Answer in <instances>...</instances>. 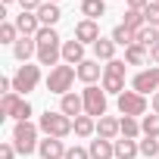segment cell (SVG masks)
Listing matches in <instances>:
<instances>
[{
  "label": "cell",
  "mask_w": 159,
  "mask_h": 159,
  "mask_svg": "<svg viewBox=\"0 0 159 159\" xmlns=\"http://www.w3.org/2000/svg\"><path fill=\"white\" fill-rule=\"evenodd\" d=\"M38 41V66H56L62 59V38L56 34V28H41L34 34Z\"/></svg>",
  "instance_id": "1"
},
{
  "label": "cell",
  "mask_w": 159,
  "mask_h": 159,
  "mask_svg": "<svg viewBox=\"0 0 159 159\" xmlns=\"http://www.w3.org/2000/svg\"><path fill=\"white\" fill-rule=\"evenodd\" d=\"M38 128H41L44 137H59V140H62V137H69V134L75 131V119H69V116L59 112V109H56V112L47 109V112L38 119Z\"/></svg>",
  "instance_id": "2"
},
{
  "label": "cell",
  "mask_w": 159,
  "mask_h": 159,
  "mask_svg": "<svg viewBox=\"0 0 159 159\" xmlns=\"http://www.w3.org/2000/svg\"><path fill=\"white\" fill-rule=\"evenodd\" d=\"M38 134H41V128L38 125H31V122H16V128H13V147L22 153V156H31V153H38Z\"/></svg>",
  "instance_id": "3"
},
{
  "label": "cell",
  "mask_w": 159,
  "mask_h": 159,
  "mask_svg": "<svg viewBox=\"0 0 159 159\" xmlns=\"http://www.w3.org/2000/svg\"><path fill=\"white\" fill-rule=\"evenodd\" d=\"M75 78H78V69L75 66H53L50 75H47V91L66 97L72 91V84H75Z\"/></svg>",
  "instance_id": "4"
},
{
  "label": "cell",
  "mask_w": 159,
  "mask_h": 159,
  "mask_svg": "<svg viewBox=\"0 0 159 159\" xmlns=\"http://www.w3.org/2000/svg\"><path fill=\"white\" fill-rule=\"evenodd\" d=\"M41 84V66H31V62H22L13 75V91L16 94H31L34 88Z\"/></svg>",
  "instance_id": "5"
},
{
  "label": "cell",
  "mask_w": 159,
  "mask_h": 159,
  "mask_svg": "<svg viewBox=\"0 0 159 159\" xmlns=\"http://www.w3.org/2000/svg\"><path fill=\"white\" fill-rule=\"evenodd\" d=\"M81 97H84V116H91V119H103L106 116V91L103 88L88 84L81 91Z\"/></svg>",
  "instance_id": "6"
},
{
  "label": "cell",
  "mask_w": 159,
  "mask_h": 159,
  "mask_svg": "<svg viewBox=\"0 0 159 159\" xmlns=\"http://www.w3.org/2000/svg\"><path fill=\"white\" fill-rule=\"evenodd\" d=\"M116 106H119L122 116H134V119H137V116L147 112V97L137 94V91H125V94L116 97Z\"/></svg>",
  "instance_id": "7"
},
{
  "label": "cell",
  "mask_w": 159,
  "mask_h": 159,
  "mask_svg": "<svg viewBox=\"0 0 159 159\" xmlns=\"http://www.w3.org/2000/svg\"><path fill=\"white\" fill-rule=\"evenodd\" d=\"M131 91H137V94H156L159 91V66H150V69H140L137 75H134V81H131Z\"/></svg>",
  "instance_id": "8"
},
{
  "label": "cell",
  "mask_w": 159,
  "mask_h": 159,
  "mask_svg": "<svg viewBox=\"0 0 159 159\" xmlns=\"http://www.w3.org/2000/svg\"><path fill=\"white\" fill-rule=\"evenodd\" d=\"M75 41H81L84 47H88V44L94 47V44L100 41V25H97L94 19H81V22L75 25Z\"/></svg>",
  "instance_id": "9"
},
{
  "label": "cell",
  "mask_w": 159,
  "mask_h": 159,
  "mask_svg": "<svg viewBox=\"0 0 159 159\" xmlns=\"http://www.w3.org/2000/svg\"><path fill=\"white\" fill-rule=\"evenodd\" d=\"M66 143L59 140V137H44L41 143H38V153H41V159H66Z\"/></svg>",
  "instance_id": "10"
},
{
  "label": "cell",
  "mask_w": 159,
  "mask_h": 159,
  "mask_svg": "<svg viewBox=\"0 0 159 159\" xmlns=\"http://www.w3.org/2000/svg\"><path fill=\"white\" fill-rule=\"evenodd\" d=\"M59 112H66L69 119H78V116H84V97L69 91L66 97H59Z\"/></svg>",
  "instance_id": "11"
},
{
  "label": "cell",
  "mask_w": 159,
  "mask_h": 159,
  "mask_svg": "<svg viewBox=\"0 0 159 159\" xmlns=\"http://www.w3.org/2000/svg\"><path fill=\"white\" fill-rule=\"evenodd\" d=\"M122 134V119H116V116H103V119H97V137H103V140H116Z\"/></svg>",
  "instance_id": "12"
},
{
  "label": "cell",
  "mask_w": 159,
  "mask_h": 159,
  "mask_svg": "<svg viewBox=\"0 0 159 159\" xmlns=\"http://www.w3.org/2000/svg\"><path fill=\"white\" fill-rule=\"evenodd\" d=\"M62 59H66V66H81L84 62V44L81 41H62Z\"/></svg>",
  "instance_id": "13"
},
{
  "label": "cell",
  "mask_w": 159,
  "mask_h": 159,
  "mask_svg": "<svg viewBox=\"0 0 159 159\" xmlns=\"http://www.w3.org/2000/svg\"><path fill=\"white\" fill-rule=\"evenodd\" d=\"M34 16H38L41 28H53V25L62 19V10H59V3H47V0H44V7H41Z\"/></svg>",
  "instance_id": "14"
},
{
  "label": "cell",
  "mask_w": 159,
  "mask_h": 159,
  "mask_svg": "<svg viewBox=\"0 0 159 159\" xmlns=\"http://www.w3.org/2000/svg\"><path fill=\"white\" fill-rule=\"evenodd\" d=\"M16 28H19L22 38H34V34L41 31V22H38L34 13H19V16H16Z\"/></svg>",
  "instance_id": "15"
},
{
  "label": "cell",
  "mask_w": 159,
  "mask_h": 159,
  "mask_svg": "<svg viewBox=\"0 0 159 159\" xmlns=\"http://www.w3.org/2000/svg\"><path fill=\"white\" fill-rule=\"evenodd\" d=\"M13 56H16L19 62H28L31 56H38V41H34V38H19V41L13 44Z\"/></svg>",
  "instance_id": "16"
},
{
  "label": "cell",
  "mask_w": 159,
  "mask_h": 159,
  "mask_svg": "<svg viewBox=\"0 0 159 159\" xmlns=\"http://www.w3.org/2000/svg\"><path fill=\"white\" fill-rule=\"evenodd\" d=\"M78 78H81L84 84H94L97 78H103V66H100V59H84L81 66H78Z\"/></svg>",
  "instance_id": "17"
},
{
  "label": "cell",
  "mask_w": 159,
  "mask_h": 159,
  "mask_svg": "<svg viewBox=\"0 0 159 159\" xmlns=\"http://www.w3.org/2000/svg\"><path fill=\"white\" fill-rule=\"evenodd\" d=\"M88 153H91V159H116V143H112V140L97 137V140H91Z\"/></svg>",
  "instance_id": "18"
},
{
  "label": "cell",
  "mask_w": 159,
  "mask_h": 159,
  "mask_svg": "<svg viewBox=\"0 0 159 159\" xmlns=\"http://www.w3.org/2000/svg\"><path fill=\"white\" fill-rule=\"evenodd\" d=\"M94 59L112 62V59H116V41H112V38H100V41L94 44Z\"/></svg>",
  "instance_id": "19"
},
{
  "label": "cell",
  "mask_w": 159,
  "mask_h": 159,
  "mask_svg": "<svg viewBox=\"0 0 159 159\" xmlns=\"http://www.w3.org/2000/svg\"><path fill=\"white\" fill-rule=\"evenodd\" d=\"M134 44H140V47H156L159 44V28L156 25H143L140 31H134Z\"/></svg>",
  "instance_id": "20"
},
{
  "label": "cell",
  "mask_w": 159,
  "mask_h": 159,
  "mask_svg": "<svg viewBox=\"0 0 159 159\" xmlns=\"http://www.w3.org/2000/svg\"><path fill=\"white\" fill-rule=\"evenodd\" d=\"M116 143V159H134L140 153V143L131 140V137H122V140H112Z\"/></svg>",
  "instance_id": "21"
},
{
  "label": "cell",
  "mask_w": 159,
  "mask_h": 159,
  "mask_svg": "<svg viewBox=\"0 0 159 159\" xmlns=\"http://www.w3.org/2000/svg\"><path fill=\"white\" fill-rule=\"evenodd\" d=\"M147 59H150V50L147 47H140V44L125 47V62L128 66H147Z\"/></svg>",
  "instance_id": "22"
},
{
  "label": "cell",
  "mask_w": 159,
  "mask_h": 159,
  "mask_svg": "<svg viewBox=\"0 0 159 159\" xmlns=\"http://www.w3.org/2000/svg\"><path fill=\"white\" fill-rule=\"evenodd\" d=\"M81 16L97 22L100 16H106V0H81Z\"/></svg>",
  "instance_id": "23"
},
{
  "label": "cell",
  "mask_w": 159,
  "mask_h": 159,
  "mask_svg": "<svg viewBox=\"0 0 159 159\" xmlns=\"http://www.w3.org/2000/svg\"><path fill=\"white\" fill-rule=\"evenodd\" d=\"M19 103H22V94H3V100H0V119H13L16 116V109H19Z\"/></svg>",
  "instance_id": "24"
},
{
  "label": "cell",
  "mask_w": 159,
  "mask_h": 159,
  "mask_svg": "<svg viewBox=\"0 0 159 159\" xmlns=\"http://www.w3.org/2000/svg\"><path fill=\"white\" fill-rule=\"evenodd\" d=\"M75 134H78V137H91V134H97V119H91V116H78V119H75Z\"/></svg>",
  "instance_id": "25"
},
{
  "label": "cell",
  "mask_w": 159,
  "mask_h": 159,
  "mask_svg": "<svg viewBox=\"0 0 159 159\" xmlns=\"http://www.w3.org/2000/svg\"><path fill=\"white\" fill-rule=\"evenodd\" d=\"M143 131H140V122L134 119V116H122V137H131V140H137Z\"/></svg>",
  "instance_id": "26"
},
{
  "label": "cell",
  "mask_w": 159,
  "mask_h": 159,
  "mask_svg": "<svg viewBox=\"0 0 159 159\" xmlns=\"http://www.w3.org/2000/svg\"><path fill=\"white\" fill-rule=\"evenodd\" d=\"M103 91L106 94H125V78H119V75H106L103 72Z\"/></svg>",
  "instance_id": "27"
},
{
  "label": "cell",
  "mask_w": 159,
  "mask_h": 159,
  "mask_svg": "<svg viewBox=\"0 0 159 159\" xmlns=\"http://www.w3.org/2000/svg\"><path fill=\"white\" fill-rule=\"evenodd\" d=\"M112 41H116V47H131L134 44V31L125 28V25H116L112 28Z\"/></svg>",
  "instance_id": "28"
},
{
  "label": "cell",
  "mask_w": 159,
  "mask_h": 159,
  "mask_svg": "<svg viewBox=\"0 0 159 159\" xmlns=\"http://www.w3.org/2000/svg\"><path fill=\"white\" fill-rule=\"evenodd\" d=\"M122 25H125V28H131V31H140V28L147 25V19H143V13H140V10H128Z\"/></svg>",
  "instance_id": "29"
},
{
  "label": "cell",
  "mask_w": 159,
  "mask_h": 159,
  "mask_svg": "<svg viewBox=\"0 0 159 159\" xmlns=\"http://www.w3.org/2000/svg\"><path fill=\"white\" fill-rule=\"evenodd\" d=\"M140 131H143V137H159V116L153 112V116H143L140 119Z\"/></svg>",
  "instance_id": "30"
},
{
  "label": "cell",
  "mask_w": 159,
  "mask_h": 159,
  "mask_svg": "<svg viewBox=\"0 0 159 159\" xmlns=\"http://www.w3.org/2000/svg\"><path fill=\"white\" fill-rule=\"evenodd\" d=\"M16 41H19L16 22H3V25H0V44H16Z\"/></svg>",
  "instance_id": "31"
},
{
  "label": "cell",
  "mask_w": 159,
  "mask_h": 159,
  "mask_svg": "<svg viewBox=\"0 0 159 159\" xmlns=\"http://www.w3.org/2000/svg\"><path fill=\"white\" fill-rule=\"evenodd\" d=\"M137 143H140V156H147V159L159 156V137H143V140H137Z\"/></svg>",
  "instance_id": "32"
},
{
  "label": "cell",
  "mask_w": 159,
  "mask_h": 159,
  "mask_svg": "<svg viewBox=\"0 0 159 159\" xmlns=\"http://www.w3.org/2000/svg\"><path fill=\"white\" fill-rule=\"evenodd\" d=\"M125 69H128V62H125V59H112V62H106V66H103V72H106V75H119V78H125Z\"/></svg>",
  "instance_id": "33"
},
{
  "label": "cell",
  "mask_w": 159,
  "mask_h": 159,
  "mask_svg": "<svg viewBox=\"0 0 159 159\" xmlns=\"http://www.w3.org/2000/svg\"><path fill=\"white\" fill-rule=\"evenodd\" d=\"M143 19H147V25H156L159 28V3H156V0L143 10Z\"/></svg>",
  "instance_id": "34"
},
{
  "label": "cell",
  "mask_w": 159,
  "mask_h": 159,
  "mask_svg": "<svg viewBox=\"0 0 159 159\" xmlns=\"http://www.w3.org/2000/svg\"><path fill=\"white\" fill-rule=\"evenodd\" d=\"M13 119H16V122H28V119H31V103H28L25 97H22V103H19V109H16Z\"/></svg>",
  "instance_id": "35"
},
{
  "label": "cell",
  "mask_w": 159,
  "mask_h": 159,
  "mask_svg": "<svg viewBox=\"0 0 159 159\" xmlns=\"http://www.w3.org/2000/svg\"><path fill=\"white\" fill-rule=\"evenodd\" d=\"M66 159H91V153L84 147H69L66 150Z\"/></svg>",
  "instance_id": "36"
},
{
  "label": "cell",
  "mask_w": 159,
  "mask_h": 159,
  "mask_svg": "<svg viewBox=\"0 0 159 159\" xmlns=\"http://www.w3.org/2000/svg\"><path fill=\"white\" fill-rule=\"evenodd\" d=\"M19 7H22V13H38L44 7V0H19Z\"/></svg>",
  "instance_id": "37"
},
{
  "label": "cell",
  "mask_w": 159,
  "mask_h": 159,
  "mask_svg": "<svg viewBox=\"0 0 159 159\" xmlns=\"http://www.w3.org/2000/svg\"><path fill=\"white\" fill-rule=\"evenodd\" d=\"M16 153H19V150H16L13 143H0V159H16Z\"/></svg>",
  "instance_id": "38"
},
{
  "label": "cell",
  "mask_w": 159,
  "mask_h": 159,
  "mask_svg": "<svg viewBox=\"0 0 159 159\" xmlns=\"http://www.w3.org/2000/svg\"><path fill=\"white\" fill-rule=\"evenodd\" d=\"M125 3H128V10H140V13H143V10L153 3V0H125Z\"/></svg>",
  "instance_id": "39"
},
{
  "label": "cell",
  "mask_w": 159,
  "mask_h": 159,
  "mask_svg": "<svg viewBox=\"0 0 159 159\" xmlns=\"http://www.w3.org/2000/svg\"><path fill=\"white\" fill-rule=\"evenodd\" d=\"M150 62H153V66H159V44H156V47H150Z\"/></svg>",
  "instance_id": "40"
},
{
  "label": "cell",
  "mask_w": 159,
  "mask_h": 159,
  "mask_svg": "<svg viewBox=\"0 0 159 159\" xmlns=\"http://www.w3.org/2000/svg\"><path fill=\"white\" fill-rule=\"evenodd\" d=\"M150 106H153V112H156V116H159V91H156V94H153V97H150Z\"/></svg>",
  "instance_id": "41"
},
{
  "label": "cell",
  "mask_w": 159,
  "mask_h": 159,
  "mask_svg": "<svg viewBox=\"0 0 159 159\" xmlns=\"http://www.w3.org/2000/svg\"><path fill=\"white\" fill-rule=\"evenodd\" d=\"M10 3H16V0H3V7H10Z\"/></svg>",
  "instance_id": "42"
},
{
  "label": "cell",
  "mask_w": 159,
  "mask_h": 159,
  "mask_svg": "<svg viewBox=\"0 0 159 159\" xmlns=\"http://www.w3.org/2000/svg\"><path fill=\"white\" fill-rule=\"evenodd\" d=\"M47 3H59V0H47Z\"/></svg>",
  "instance_id": "43"
},
{
  "label": "cell",
  "mask_w": 159,
  "mask_h": 159,
  "mask_svg": "<svg viewBox=\"0 0 159 159\" xmlns=\"http://www.w3.org/2000/svg\"><path fill=\"white\" fill-rule=\"evenodd\" d=\"M156 3H159V0H156Z\"/></svg>",
  "instance_id": "44"
}]
</instances>
